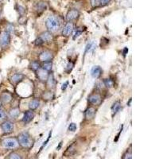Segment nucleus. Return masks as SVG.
I'll use <instances>...</instances> for the list:
<instances>
[{
	"label": "nucleus",
	"instance_id": "nucleus-1",
	"mask_svg": "<svg viewBox=\"0 0 159 159\" xmlns=\"http://www.w3.org/2000/svg\"><path fill=\"white\" fill-rule=\"evenodd\" d=\"M45 27L47 28L49 32L51 33L57 32L60 30L61 23H60L58 18L54 15H50L46 20H45Z\"/></svg>",
	"mask_w": 159,
	"mask_h": 159
},
{
	"label": "nucleus",
	"instance_id": "nucleus-2",
	"mask_svg": "<svg viewBox=\"0 0 159 159\" xmlns=\"http://www.w3.org/2000/svg\"><path fill=\"white\" fill-rule=\"evenodd\" d=\"M18 142L19 146L25 149H30L33 145V140L28 132H22L18 136Z\"/></svg>",
	"mask_w": 159,
	"mask_h": 159
},
{
	"label": "nucleus",
	"instance_id": "nucleus-3",
	"mask_svg": "<svg viewBox=\"0 0 159 159\" xmlns=\"http://www.w3.org/2000/svg\"><path fill=\"white\" fill-rule=\"evenodd\" d=\"M2 145L3 147L6 149H16L19 146L18 139L15 138H6L3 139Z\"/></svg>",
	"mask_w": 159,
	"mask_h": 159
},
{
	"label": "nucleus",
	"instance_id": "nucleus-4",
	"mask_svg": "<svg viewBox=\"0 0 159 159\" xmlns=\"http://www.w3.org/2000/svg\"><path fill=\"white\" fill-rule=\"evenodd\" d=\"M10 43V34L8 32H6V30L3 31L0 33V46L3 49H5L9 45Z\"/></svg>",
	"mask_w": 159,
	"mask_h": 159
},
{
	"label": "nucleus",
	"instance_id": "nucleus-5",
	"mask_svg": "<svg viewBox=\"0 0 159 159\" xmlns=\"http://www.w3.org/2000/svg\"><path fill=\"white\" fill-rule=\"evenodd\" d=\"M53 58V54L52 52H50L49 50H45L42 51L38 56L39 61L42 62H48V61H52V60Z\"/></svg>",
	"mask_w": 159,
	"mask_h": 159
},
{
	"label": "nucleus",
	"instance_id": "nucleus-6",
	"mask_svg": "<svg viewBox=\"0 0 159 159\" xmlns=\"http://www.w3.org/2000/svg\"><path fill=\"white\" fill-rule=\"evenodd\" d=\"M1 128H2V130H3L4 134L8 135V134H10V133L14 131L15 126H14V123H12L11 121L5 120L1 124Z\"/></svg>",
	"mask_w": 159,
	"mask_h": 159
},
{
	"label": "nucleus",
	"instance_id": "nucleus-7",
	"mask_svg": "<svg viewBox=\"0 0 159 159\" xmlns=\"http://www.w3.org/2000/svg\"><path fill=\"white\" fill-rule=\"evenodd\" d=\"M102 102V96L99 93H91L89 96V103L93 106H98Z\"/></svg>",
	"mask_w": 159,
	"mask_h": 159
},
{
	"label": "nucleus",
	"instance_id": "nucleus-8",
	"mask_svg": "<svg viewBox=\"0 0 159 159\" xmlns=\"http://www.w3.org/2000/svg\"><path fill=\"white\" fill-rule=\"evenodd\" d=\"M74 30V24L72 22H66L65 27L62 29V35L65 37H69L72 34V33L73 32Z\"/></svg>",
	"mask_w": 159,
	"mask_h": 159
},
{
	"label": "nucleus",
	"instance_id": "nucleus-9",
	"mask_svg": "<svg viewBox=\"0 0 159 159\" xmlns=\"http://www.w3.org/2000/svg\"><path fill=\"white\" fill-rule=\"evenodd\" d=\"M37 73V77L38 78V80L41 82H46L48 77H49V72L46 70H45L42 68H40L38 71H36Z\"/></svg>",
	"mask_w": 159,
	"mask_h": 159
},
{
	"label": "nucleus",
	"instance_id": "nucleus-10",
	"mask_svg": "<svg viewBox=\"0 0 159 159\" xmlns=\"http://www.w3.org/2000/svg\"><path fill=\"white\" fill-rule=\"evenodd\" d=\"M80 12L77 9H72L68 10L67 15H66V20L68 22H73L77 20L79 18Z\"/></svg>",
	"mask_w": 159,
	"mask_h": 159
},
{
	"label": "nucleus",
	"instance_id": "nucleus-11",
	"mask_svg": "<svg viewBox=\"0 0 159 159\" xmlns=\"http://www.w3.org/2000/svg\"><path fill=\"white\" fill-rule=\"evenodd\" d=\"M96 114V109L94 107H89L84 112V117L86 120H92Z\"/></svg>",
	"mask_w": 159,
	"mask_h": 159
},
{
	"label": "nucleus",
	"instance_id": "nucleus-12",
	"mask_svg": "<svg viewBox=\"0 0 159 159\" xmlns=\"http://www.w3.org/2000/svg\"><path fill=\"white\" fill-rule=\"evenodd\" d=\"M13 100V96L9 91H3V93L0 96V101L2 103L4 104H7L10 103Z\"/></svg>",
	"mask_w": 159,
	"mask_h": 159
},
{
	"label": "nucleus",
	"instance_id": "nucleus-13",
	"mask_svg": "<svg viewBox=\"0 0 159 159\" xmlns=\"http://www.w3.org/2000/svg\"><path fill=\"white\" fill-rule=\"evenodd\" d=\"M35 116V114L33 111H31V110H29V111H27L25 112L23 115V118H22V122L24 123V124H28L30 123V122L33 119Z\"/></svg>",
	"mask_w": 159,
	"mask_h": 159
},
{
	"label": "nucleus",
	"instance_id": "nucleus-14",
	"mask_svg": "<svg viewBox=\"0 0 159 159\" xmlns=\"http://www.w3.org/2000/svg\"><path fill=\"white\" fill-rule=\"evenodd\" d=\"M39 38H41V40L43 41V43H50L51 41H53V33H51L49 31H45V32L41 33L40 36H39Z\"/></svg>",
	"mask_w": 159,
	"mask_h": 159
},
{
	"label": "nucleus",
	"instance_id": "nucleus-15",
	"mask_svg": "<svg viewBox=\"0 0 159 159\" xmlns=\"http://www.w3.org/2000/svg\"><path fill=\"white\" fill-rule=\"evenodd\" d=\"M25 78V75L22 73H15L10 77V82L13 84H18L20 82H22Z\"/></svg>",
	"mask_w": 159,
	"mask_h": 159
},
{
	"label": "nucleus",
	"instance_id": "nucleus-16",
	"mask_svg": "<svg viewBox=\"0 0 159 159\" xmlns=\"http://www.w3.org/2000/svg\"><path fill=\"white\" fill-rule=\"evenodd\" d=\"M91 77L96 79H98L101 77V75L103 73V70L100 68V66H94L92 69H91Z\"/></svg>",
	"mask_w": 159,
	"mask_h": 159
},
{
	"label": "nucleus",
	"instance_id": "nucleus-17",
	"mask_svg": "<svg viewBox=\"0 0 159 159\" xmlns=\"http://www.w3.org/2000/svg\"><path fill=\"white\" fill-rule=\"evenodd\" d=\"M120 108H121L120 101H116V102H115V103H113V105L112 106V108H111V110H112V116H114V115H116L119 112V111L120 110Z\"/></svg>",
	"mask_w": 159,
	"mask_h": 159
},
{
	"label": "nucleus",
	"instance_id": "nucleus-18",
	"mask_svg": "<svg viewBox=\"0 0 159 159\" xmlns=\"http://www.w3.org/2000/svg\"><path fill=\"white\" fill-rule=\"evenodd\" d=\"M19 115H20V110L18 107H14L9 111V116L13 119L18 118Z\"/></svg>",
	"mask_w": 159,
	"mask_h": 159
},
{
	"label": "nucleus",
	"instance_id": "nucleus-19",
	"mask_svg": "<svg viewBox=\"0 0 159 159\" xmlns=\"http://www.w3.org/2000/svg\"><path fill=\"white\" fill-rule=\"evenodd\" d=\"M39 105H40V101L38 99H33L29 103V107H30V110H31V111H33V110L38 108Z\"/></svg>",
	"mask_w": 159,
	"mask_h": 159
},
{
	"label": "nucleus",
	"instance_id": "nucleus-20",
	"mask_svg": "<svg viewBox=\"0 0 159 159\" xmlns=\"http://www.w3.org/2000/svg\"><path fill=\"white\" fill-rule=\"evenodd\" d=\"M46 84H47L48 88L50 89H53L55 87V80H54V77L52 74L49 75V77L46 80Z\"/></svg>",
	"mask_w": 159,
	"mask_h": 159
},
{
	"label": "nucleus",
	"instance_id": "nucleus-21",
	"mask_svg": "<svg viewBox=\"0 0 159 159\" xmlns=\"http://www.w3.org/2000/svg\"><path fill=\"white\" fill-rule=\"evenodd\" d=\"M30 69H32L33 71H38L40 68H41V65H40V63L38 61H33L30 64Z\"/></svg>",
	"mask_w": 159,
	"mask_h": 159
},
{
	"label": "nucleus",
	"instance_id": "nucleus-22",
	"mask_svg": "<svg viewBox=\"0 0 159 159\" xmlns=\"http://www.w3.org/2000/svg\"><path fill=\"white\" fill-rule=\"evenodd\" d=\"M47 8V4L44 1H40L39 3H37V10L40 11H44Z\"/></svg>",
	"mask_w": 159,
	"mask_h": 159
},
{
	"label": "nucleus",
	"instance_id": "nucleus-23",
	"mask_svg": "<svg viewBox=\"0 0 159 159\" xmlns=\"http://www.w3.org/2000/svg\"><path fill=\"white\" fill-rule=\"evenodd\" d=\"M42 97H43V100H53V97H54V95L51 91H45L42 95Z\"/></svg>",
	"mask_w": 159,
	"mask_h": 159
},
{
	"label": "nucleus",
	"instance_id": "nucleus-24",
	"mask_svg": "<svg viewBox=\"0 0 159 159\" xmlns=\"http://www.w3.org/2000/svg\"><path fill=\"white\" fill-rule=\"evenodd\" d=\"M103 84H104V87L106 88H108V89H111V88H113L114 87V80L110 78H107V79H105L103 81Z\"/></svg>",
	"mask_w": 159,
	"mask_h": 159
},
{
	"label": "nucleus",
	"instance_id": "nucleus-25",
	"mask_svg": "<svg viewBox=\"0 0 159 159\" xmlns=\"http://www.w3.org/2000/svg\"><path fill=\"white\" fill-rule=\"evenodd\" d=\"M41 68L45 69V70L48 71V72H50V71L52 70V68H53V62L52 61H48V62H44L42 65H41Z\"/></svg>",
	"mask_w": 159,
	"mask_h": 159
},
{
	"label": "nucleus",
	"instance_id": "nucleus-26",
	"mask_svg": "<svg viewBox=\"0 0 159 159\" xmlns=\"http://www.w3.org/2000/svg\"><path fill=\"white\" fill-rule=\"evenodd\" d=\"M76 152V147H75V145H72L70 146V147H68L66 151L65 152V155L66 157L70 156V155H73L74 153Z\"/></svg>",
	"mask_w": 159,
	"mask_h": 159
},
{
	"label": "nucleus",
	"instance_id": "nucleus-27",
	"mask_svg": "<svg viewBox=\"0 0 159 159\" xmlns=\"http://www.w3.org/2000/svg\"><path fill=\"white\" fill-rule=\"evenodd\" d=\"M91 5L92 7H99L101 6V1L100 0H90Z\"/></svg>",
	"mask_w": 159,
	"mask_h": 159
},
{
	"label": "nucleus",
	"instance_id": "nucleus-28",
	"mask_svg": "<svg viewBox=\"0 0 159 159\" xmlns=\"http://www.w3.org/2000/svg\"><path fill=\"white\" fill-rule=\"evenodd\" d=\"M9 159H22V158L18 154V153L13 152V153H10Z\"/></svg>",
	"mask_w": 159,
	"mask_h": 159
},
{
	"label": "nucleus",
	"instance_id": "nucleus-29",
	"mask_svg": "<svg viewBox=\"0 0 159 159\" xmlns=\"http://www.w3.org/2000/svg\"><path fill=\"white\" fill-rule=\"evenodd\" d=\"M76 130H77V125H76V123H72L69 124V126H68V130H69V131L74 132Z\"/></svg>",
	"mask_w": 159,
	"mask_h": 159
},
{
	"label": "nucleus",
	"instance_id": "nucleus-30",
	"mask_svg": "<svg viewBox=\"0 0 159 159\" xmlns=\"http://www.w3.org/2000/svg\"><path fill=\"white\" fill-rule=\"evenodd\" d=\"M6 118V112H4L3 110L0 109V121L5 120Z\"/></svg>",
	"mask_w": 159,
	"mask_h": 159
},
{
	"label": "nucleus",
	"instance_id": "nucleus-31",
	"mask_svg": "<svg viewBox=\"0 0 159 159\" xmlns=\"http://www.w3.org/2000/svg\"><path fill=\"white\" fill-rule=\"evenodd\" d=\"M6 32H8L10 34L11 33H13V31H14V27L12 26L11 24H9L8 25V27H6Z\"/></svg>",
	"mask_w": 159,
	"mask_h": 159
},
{
	"label": "nucleus",
	"instance_id": "nucleus-32",
	"mask_svg": "<svg viewBox=\"0 0 159 159\" xmlns=\"http://www.w3.org/2000/svg\"><path fill=\"white\" fill-rule=\"evenodd\" d=\"M104 87V84H103V82L102 81H100V82L96 83V88L99 89H102Z\"/></svg>",
	"mask_w": 159,
	"mask_h": 159
},
{
	"label": "nucleus",
	"instance_id": "nucleus-33",
	"mask_svg": "<svg viewBox=\"0 0 159 159\" xmlns=\"http://www.w3.org/2000/svg\"><path fill=\"white\" fill-rule=\"evenodd\" d=\"M68 81H65V82L62 84V87H61L62 91H65V89L68 88Z\"/></svg>",
	"mask_w": 159,
	"mask_h": 159
},
{
	"label": "nucleus",
	"instance_id": "nucleus-34",
	"mask_svg": "<svg viewBox=\"0 0 159 159\" xmlns=\"http://www.w3.org/2000/svg\"><path fill=\"white\" fill-rule=\"evenodd\" d=\"M101 1V6H105L111 2V0H100Z\"/></svg>",
	"mask_w": 159,
	"mask_h": 159
},
{
	"label": "nucleus",
	"instance_id": "nucleus-35",
	"mask_svg": "<svg viewBox=\"0 0 159 159\" xmlns=\"http://www.w3.org/2000/svg\"><path fill=\"white\" fill-rule=\"evenodd\" d=\"M35 44L37 45H41L43 44V41H41L40 38H38L37 39V40L35 41Z\"/></svg>",
	"mask_w": 159,
	"mask_h": 159
},
{
	"label": "nucleus",
	"instance_id": "nucleus-36",
	"mask_svg": "<svg viewBox=\"0 0 159 159\" xmlns=\"http://www.w3.org/2000/svg\"><path fill=\"white\" fill-rule=\"evenodd\" d=\"M123 159H131V153H127L123 157Z\"/></svg>",
	"mask_w": 159,
	"mask_h": 159
},
{
	"label": "nucleus",
	"instance_id": "nucleus-37",
	"mask_svg": "<svg viewBox=\"0 0 159 159\" xmlns=\"http://www.w3.org/2000/svg\"><path fill=\"white\" fill-rule=\"evenodd\" d=\"M81 30H77V32L75 33V36L73 37V39H76V38H77V37H79L80 34H81Z\"/></svg>",
	"mask_w": 159,
	"mask_h": 159
},
{
	"label": "nucleus",
	"instance_id": "nucleus-38",
	"mask_svg": "<svg viewBox=\"0 0 159 159\" xmlns=\"http://www.w3.org/2000/svg\"><path fill=\"white\" fill-rule=\"evenodd\" d=\"M127 52H128V49H127V48L126 47V48H125V49H124V52H123V55H124V56L126 55V53H127Z\"/></svg>",
	"mask_w": 159,
	"mask_h": 159
},
{
	"label": "nucleus",
	"instance_id": "nucleus-39",
	"mask_svg": "<svg viewBox=\"0 0 159 159\" xmlns=\"http://www.w3.org/2000/svg\"><path fill=\"white\" fill-rule=\"evenodd\" d=\"M61 145H62V142H60L59 146H58V147L56 148V150H60V148H61Z\"/></svg>",
	"mask_w": 159,
	"mask_h": 159
},
{
	"label": "nucleus",
	"instance_id": "nucleus-40",
	"mask_svg": "<svg viewBox=\"0 0 159 159\" xmlns=\"http://www.w3.org/2000/svg\"><path fill=\"white\" fill-rule=\"evenodd\" d=\"M130 102H131V99H130L129 103H128V106H130Z\"/></svg>",
	"mask_w": 159,
	"mask_h": 159
}]
</instances>
